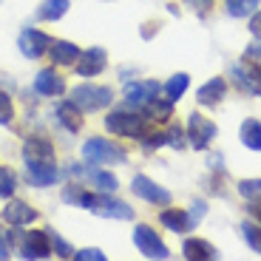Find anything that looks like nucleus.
Wrapping results in <instances>:
<instances>
[{
    "label": "nucleus",
    "mask_w": 261,
    "mask_h": 261,
    "mask_svg": "<svg viewBox=\"0 0 261 261\" xmlns=\"http://www.w3.org/2000/svg\"><path fill=\"white\" fill-rule=\"evenodd\" d=\"M80 207L91 210L94 216H102V219H119V222L134 219V207H128V202L122 199H114L111 193H83Z\"/></svg>",
    "instance_id": "f257e3e1"
},
{
    "label": "nucleus",
    "mask_w": 261,
    "mask_h": 261,
    "mask_svg": "<svg viewBox=\"0 0 261 261\" xmlns=\"http://www.w3.org/2000/svg\"><path fill=\"white\" fill-rule=\"evenodd\" d=\"M83 162L85 165H125L128 153L117 142H111V139L91 137V139H85V145H83Z\"/></svg>",
    "instance_id": "f03ea898"
},
{
    "label": "nucleus",
    "mask_w": 261,
    "mask_h": 261,
    "mask_svg": "<svg viewBox=\"0 0 261 261\" xmlns=\"http://www.w3.org/2000/svg\"><path fill=\"white\" fill-rule=\"evenodd\" d=\"M71 99L83 114L88 111H102L114 102V91L108 85H91V83H83L71 91Z\"/></svg>",
    "instance_id": "7ed1b4c3"
},
{
    "label": "nucleus",
    "mask_w": 261,
    "mask_h": 261,
    "mask_svg": "<svg viewBox=\"0 0 261 261\" xmlns=\"http://www.w3.org/2000/svg\"><path fill=\"white\" fill-rule=\"evenodd\" d=\"M105 128L117 134V137H128V139H139L148 128V119L142 114H134V111H111L105 117Z\"/></svg>",
    "instance_id": "20e7f679"
},
{
    "label": "nucleus",
    "mask_w": 261,
    "mask_h": 261,
    "mask_svg": "<svg viewBox=\"0 0 261 261\" xmlns=\"http://www.w3.org/2000/svg\"><path fill=\"white\" fill-rule=\"evenodd\" d=\"M134 244H137V250L145 258H159V261L170 258L168 244L159 239V233L150 227V224H137V227H134Z\"/></svg>",
    "instance_id": "39448f33"
},
{
    "label": "nucleus",
    "mask_w": 261,
    "mask_h": 261,
    "mask_svg": "<svg viewBox=\"0 0 261 261\" xmlns=\"http://www.w3.org/2000/svg\"><path fill=\"white\" fill-rule=\"evenodd\" d=\"M185 134H188L190 145H193L196 150H204L210 142L216 139V134H219V128H216V122L210 117H202L199 111H193L188 117V128H185Z\"/></svg>",
    "instance_id": "423d86ee"
},
{
    "label": "nucleus",
    "mask_w": 261,
    "mask_h": 261,
    "mask_svg": "<svg viewBox=\"0 0 261 261\" xmlns=\"http://www.w3.org/2000/svg\"><path fill=\"white\" fill-rule=\"evenodd\" d=\"M17 255L26 261H40L51 255V239H48V230H29L23 236V242L17 244Z\"/></svg>",
    "instance_id": "0eeeda50"
},
{
    "label": "nucleus",
    "mask_w": 261,
    "mask_h": 261,
    "mask_svg": "<svg viewBox=\"0 0 261 261\" xmlns=\"http://www.w3.org/2000/svg\"><path fill=\"white\" fill-rule=\"evenodd\" d=\"M130 190H134V196H137V199H142V202H148V204H156V207H168V204L173 202L170 190L159 188V185L153 182V179H148L145 173H137V176H134Z\"/></svg>",
    "instance_id": "6e6552de"
},
{
    "label": "nucleus",
    "mask_w": 261,
    "mask_h": 261,
    "mask_svg": "<svg viewBox=\"0 0 261 261\" xmlns=\"http://www.w3.org/2000/svg\"><path fill=\"white\" fill-rule=\"evenodd\" d=\"M159 97V83L156 80H137V83H128L122 91V99L128 108H145L150 99Z\"/></svg>",
    "instance_id": "1a4fd4ad"
},
{
    "label": "nucleus",
    "mask_w": 261,
    "mask_h": 261,
    "mask_svg": "<svg viewBox=\"0 0 261 261\" xmlns=\"http://www.w3.org/2000/svg\"><path fill=\"white\" fill-rule=\"evenodd\" d=\"M227 71H230V80L236 83L239 91L261 97V68H253L247 63H230Z\"/></svg>",
    "instance_id": "9d476101"
},
{
    "label": "nucleus",
    "mask_w": 261,
    "mask_h": 261,
    "mask_svg": "<svg viewBox=\"0 0 261 261\" xmlns=\"http://www.w3.org/2000/svg\"><path fill=\"white\" fill-rule=\"evenodd\" d=\"M105 65H108L105 48L91 46V48H85V51H80L77 63H74V71H77L80 77H97V74L105 71Z\"/></svg>",
    "instance_id": "9b49d317"
},
{
    "label": "nucleus",
    "mask_w": 261,
    "mask_h": 261,
    "mask_svg": "<svg viewBox=\"0 0 261 261\" xmlns=\"http://www.w3.org/2000/svg\"><path fill=\"white\" fill-rule=\"evenodd\" d=\"M17 46H20V54H23V57L37 60V57H43V54L48 51L51 37H48V34H43V32H37V29H23V32H20Z\"/></svg>",
    "instance_id": "f8f14e48"
},
{
    "label": "nucleus",
    "mask_w": 261,
    "mask_h": 261,
    "mask_svg": "<svg viewBox=\"0 0 261 261\" xmlns=\"http://www.w3.org/2000/svg\"><path fill=\"white\" fill-rule=\"evenodd\" d=\"M23 159L26 162H57L51 139L46 137H26L23 139Z\"/></svg>",
    "instance_id": "ddd939ff"
},
{
    "label": "nucleus",
    "mask_w": 261,
    "mask_h": 261,
    "mask_svg": "<svg viewBox=\"0 0 261 261\" xmlns=\"http://www.w3.org/2000/svg\"><path fill=\"white\" fill-rule=\"evenodd\" d=\"M60 179L57 162H26V182L34 188H51Z\"/></svg>",
    "instance_id": "4468645a"
},
{
    "label": "nucleus",
    "mask_w": 261,
    "mask_h": 261,
    "mask_svg": "<svg viewBox=\"0 0 261 261\" xmlns=\"http://www.w3.org/2000/svg\"><path fill=\"white\" fill-rule=\"evenodd\" d=\"M3 222L12 224V227H23V224L37 222V210L29 202H20V199H12V202L3 207Z\"/></svg>",
    "instance_id": "2eb2a0df"
},
{
    "label": "nucleus",
    "mask_w": 261,
    "mask_h": 261,
    "mask_svg": "<svg viewBox=\"0 0 261 261\" xmlns=\"http://www.w3.org/2000/svg\"><path fill=\"white\" fill-rule=\"evenodd\" d=\"M34 94H40V97H60V94H65V80L54 68H43L34 77Z\"/></svg>",
    "instance_id": "dca6fc26"
},
{
    "label": "nucleus",
    "mask_w": 261,
    "mask_h": 261,
    "mask_svg": "<svg viewBox=\"0 0 261 261\" xmlns=\"http://www.w3.org/2000/svg\"><path fill=\"white\" fill-rule=\"evenodd\" d=\"M54 114H57V122L63 125L68 134H77V130H83V111H80L77 105H74V99H63V102H57V108H54Z\"/></svg>",
    "instance_id": "f3484780"
},
{
    "label": "nucleus",
    "mask_w": 261,
    "mask_h": 261,
    "mask_svg": "<svg viewBox=\"0 0 261 261\" xmlns=\"http://www.w3.org/2000/svg\"><path fill=\"white\" fill-rule=\"evenodd\" d=\"M224 94H227V80L213 77V80H207V83L199 88L196 99H199V105H204V108H213V105H219L224 99Z\"/></svg>",
    "instance_id": "a211bd4d"
},
{
    "label": "nucleus",
    "mask_w": 261,
    "mask_h": 261,
    "mask_svg": "<svg viewBox=\"0 0 261 261\" xmlns=\"http://www.w3.org/2000/svg\"><path fill=\"white\" fill-rule=\"evenodd\" d=\"M182 255L188 261H213V258H219V250L210 242H204V239H188L182 244Z\"/></svg>",
    "instance_id": "6ab92c4d"
},
{
    "label": "nucleus",
    "mask_w": 261,
    "mask_h": 261,
    "mask_svg": "<svg viewBox=\"0 0 261 261\" xmlns=\"http://www.w3.org/2000/svg\"><path fill=\"white\" fill-rule=\"evenodd\" d=\"M48 57H51L54 65H74L77 57H80V46H74V43H68V40H51Z\"/></svg>",
    "instance_id": "aec40b11"
},
{
    "label": "nucleus",
    "mask_w": 261,
    "mask_h": 261,
    "mask_svg": "<svg viewBox=\"0 0 261 261\" xmlns=\"http://www.w3.org/2000/svg\"><path fill=\"white\" fill-rule=\"evenodd\" d=\"M139 114H142L148 122H168V119L173 117V102H170L168 97L165 99L156 97V99H150L145 108H139Z\"/></svg>",
    "instance_id": "412c9836"
},
{
    "label": "nucleus",
    "mask_w": 261,
    "mask_h": 261,
    "mask_svg": "<svg viewBox=\"0 0 261 261\" xmlns=\"http://www.w3.org/2000/svg\"><path fill=\"white\" fill-rule=\"evenodd\" d=\"M159 222L170 230V233H188L190 230V222H188V210L182 207H168L159 213Z\"/></svg>",
    "instance_id": "4be33fe9"
},
{
    "label": "nucleus",
    "mask_w": 261,
    "mask_h": 261,
    "mask_svg": "<svg viewBox=\"0 0 261 261\" xmlns=\"http://www.w3.org/2000/svg\"><path fill=\"white\" fill-rule=\"evenodd\" d=\"M85 176L91 179V182L97 185L102 193H117V188H119V182H117V176H114V173L99 170V168H91V165H85Z\"/></svg>",
    "instance_id": "5701e85b"
},
{
    "label": "nucleus",
    "mask_w": 261,
    "mask_h": 261,
    "mask_svg": "<svg viewBox=\"0 0 261 261\" xmlns=\"http://www.w3.org/2000/svg\"><path fill=\"white\" fill-rule=\"evenodd\" d=\"M242 145L244 148H250V150H261V122L258 119H244L242 122Z\"/></svg>",
    "instance_id": "b1692460"
},
{
    "label": "nucleus",
    "mask_w": 261,
    "mask_h": 261,
    "mask_svg": "<svg viewBox=\"0 0 261 261\" xmlns=\"http://www.w3.org/2000/svg\"><path fill=\"white\" fill-rule=\"evenodd\" d=\"M188 85H190V74H173V77L168 80V83H165V97L170 99V102H179V99L185 97V91H188Z\"/></svg>",
    "instance_id": "393cba45"
},
{
    "label": "nucleus",
    "mask_w": 261,
    "mask_h": 261,
    "mask_svg": "<svg viewBox=\"0 0 261 261\" xmlns=\"http://www.w3.org/2000/svg\"><path fill=\"white\" fill-rule=\"evenodd\" d=\"M68 9H71V0H43L37 14L43 20H60Z\"/></svg>",
    "instance_id": "a878e982"
},
{
    "label": "nucleus",
    "mask_w": 261,
    "mask_h": 261,
    "mask_svg": "<svg viewBox=\"0 0 261 261\" xmlns=\"http://www.w3.org/2000/svg\"><path fill=\"white\" fill-rule=\"evenodd\" d=\"M258 3L261 0H224V9H227V14L230 17H250V14L258 9Z\"/></svg>",
    "instance_id": "bb28decb"
},
{
    "label": "nucleus",
    "mask_w": 261,
    "mask_h": 261,
    "mask_svg": "<svg viewBox=\"0 0 261 261\" xmlns=\"http://www.w3.org/2000/svg\"><path fill=\"white\" fill-rule=\"evenodd\" d=\"M242 239L250 244L253 253L261 255V224L258 222H244L242 224Z\"/></svg>",
    "instance_id": "cd10ccee"
},
{
    "label": "nucleus",
    "mask_w": 261,
    "mask_h": 261,
    "mask_svg": "<svg viewBox=\"0 0 261 261\" xmlns=\"http://www.w3.org/2000/svg\"><path fill=\"white\" fill-rule=\"evenodd\" d=\"M17 190V173L12 168H0V199H12Z\"/></svg>",
    "instance_id": "c85d7f7f"
},
{
    "label": "nucleus",
    "mask_w": 261,
    "mask_h": 261,
    "mask_svg": "<svg viewBox=\"0 0 261 261\" xmlns=\"http://www.w3.org/2000/svg\"><path fill=\"white\" fill-rule=\"evenodd\" d=\"M236 190H239L247 202H255V199H261V179H242V182L236 185Z\"/></svg>",
    "instance_id": "c756f323"
},
{
    "label": "nucleus",
    "mask_w": 261,
    "mask_h": 261,
    "mask_svg": "<svg viewBox=\"0 0 261 261\" xmlns=\"http://www.w3.org/2000/svg\"><path fill=\"white\" fill-rule=\"evenodd\" d=\"M139 145H142L145 150H156V148H162V145H168L165 130H148L145 128V134L139 137Z\"/></svg>",
    "instance_id": "7c9ffc66"
},
{
    "label": "nucleus",
    "mask_w": 261,
    "mask_h": 261,
    "mask_svg": "<svg viewBox=\"0 0 261 261\" xmlns=\"http://www.w3.org/2000/svg\"><path fill=\"white\" fill-rule=\"evenodd\" d=\"M242 63L253 65V68H261V37H255L253 43H250L247 48H244V57Z\"/></svg>",
    "instance_id": "2f4dec72"
},
{
    "label": "nucleus",
    "mask_w": 261,
    "mask_h": 261,
    "mask_svg": "<svg viewBox=\"0 0 261 261\" xmlns=\"http://www.w3.org/2000/svg\"><path fill=\"white\" fill-rule=\"evenodd\" d=\"M165 139H168V145L173 150H182L185 148V139H188V134L182 130V125H170L168 130H165Z\"/></svg>",
    "instance_id": "473e14b6"
},
{
    "label": "nucleus",
    "mask_w": 261,
    "mask_h": 261,
    "mask_svg": "<svg viewBox=\"0 0 261 261\" xmlns=\"http://www.w3.org/2000/svg\"><path fill=\"white\" fill-rule=\"evenodd\" d=\"M48 239H51V253H57L60 258H74L71 244H65V239H60L54 230H48Z\"/></svg>",
    "instance_id": "72a5a7b5"
},
{
    "label": "nucleus",
    "mask_w": 261,
    "mask_h": 261,
    "mask_svg": "<svg viewBox=\"0 0 261 261\" xmlns=\"http://www.w3.org/2000/svg\"><path fill=\"white\" fill-rule=\"evenodd\" d=\"M14 119V105H12V97L0 91V125H12Z\"/></svg>",
    "instance_id": "f704fd0d"
},
{
    "label": "nucleus",
    "mask_w": 261,
    "mask_h": 261,
    "mask_svg": "<svg viewBox=\"0 0 261 261\" xmlns=\"http://www.w3.org/2000/svg\"><path fill=\"white\" fill-rule=\"evenodd\" d=\"M207 213V204L202 202V199H196L193 204H190V210H188V222H190V230L193 227H199V222H202V216Z\"/></svg>",
    "instance_id": "c9c22d12"
},
{
    "label": "nucleus",
    "mask_w": 261,
    "mask_h": 261,
    "mask_svg": "<svg viewBox=\"0 0 261 261\" xmlns=\"http://www.w3.org/2000/svg\"><path fill=\"white\" fill-rule=\"evenodd\" d=\"M83 193H85V190L80 188V185H68V188L63 190V202H68V204H80V202H83Z\"/></svg>",
    "instance_id": "e433bc0d"
},
{
    "label": "nucleus",
    "mask_w": 261,
    "mask_h": 261,
    "mask_svg": "<svg viewBox=\"0 0 261 261\" xmlns=\"http://www.w3.org/2000/svg\"><path fill=\"white\" fill-rule=\"evenodd\" d=\"M74 258L77 261H105V253L102 250H97V247H88V250H80V253H74Z\"/></svg>",
    "instance_id": "4c0bfd02"
},
{
    "label": "nucleus",
    "mask_w": 261,
    "mask_h": 261,
    "mask_svg": "<svg viewBox=\"0 0 261 261\" xmlns=\"http://www.w3.org/2000/svg\"><path fill=\"white\" fill-rule=\"evenodd\" d=\"M250 34H253V37H261V9H255V12L250 14Z\"/></svg>",
    "instance_id": "58836bf2"
},
{
    "label": "nucleus",
    "mask_w": 261,
    "mask_h": 261,
    "mask_svg": "<svg viewBox=\"0 0 261 261\" xmlns=\"http://www.w3.org/2000/svg\"><path fill=\"white\" fill-rule=\"evenodd\" d=\"M210 170H216V173H222V153H210Z\"/></svg>",
    "instance_id": "ea45409f"
},
{
    "label": "nucleus",
    "mask_w": 261,
    "mask_h": 261,
    "mask_svg": "<svg viewBox=\"0 0 261 261\" xmlns=\"http://www.w3.org/2000/svg\"><path fill=\"white\" fill-rule=\"evenodd\" d=\"M247 210L255 216V219H258V224H261V199H255V202H250V204H247Z\"/></svg>",
    "instance_id": "a19ab883"
},
{
    "label": "nucleus",
    "mask_w": 261,
    "mask_h": 261,
    "mask_svg": "<svg viewBox=\"0 0 261 261\" xmlns=\"http://www.w3.org/2000/svg\"><path fill=\"white\" fill-rule=\"evenodd\" d=\"M9 258V242H6V236L0 233V261H6Z\"/></svg>",
    "instance_id": "79ce46f5"
},
{
    "label": "nucleus",
    "mask_w": 261,
    "mask_h": 261,
    "mask_svg": "<svg viewBox=\"0 0 261 261\" xmlns=\"http://www.w3.org/2000/svg\"><path fill=\"white\" fill-rule=\"evenodd\" d=\"M145 26H148V29H142V34H145V37H153V32H156L153 26H156V23H145Z\"/></svg>",
    "instance_id": "37998d69"
},
{
    "label": "nucleus",
    "mask_w": 261,
    "mask_h": 261,
    "mask_svg": "<svg viewBox=\"0 0 261 261\" xmlns=\"http://www.w3.org/2000/svg\"><path fill=\"white\" fill-rule=\"evenodd\" d=\"M188 3H193V6H202V3H204V6H207L210 0H188Z\"/></svg>",
    "instance_id": "c03bdc74"
}]
</instances>
